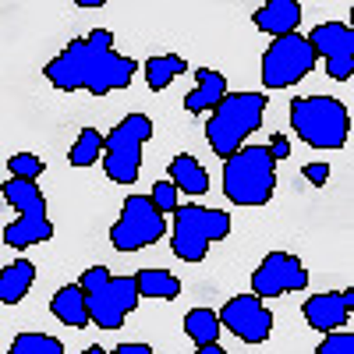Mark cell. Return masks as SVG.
I'll return each mask as SVG.
<instances>
[{
	"label": "cell",
	"instance_id": "6da1fadb",
	"mask_svg": "<svg viewBox=\"0 0 354 354\" xmlns=\"http://www.w3.org/2000/svg\"><path fill=\"white\" fill-rule=\"evenodd\" d=\"M135 61L124 53L113 50V32L110 28H93L88 36L71 39L64 46V53H57L53 61L43 68V75L50 78L53 88L61 93H85L93 96H106L117 88H128L135 78Z\"/></svg>",
	"mask_w": 354,
	"mask_h": 354
},
{
	"label": "cell",
	"instance_id": "7a4b0ae2",
	"mask_svg": "<svg viewBox=\"0 0 354 354\" xmlns=\"http://www.w3.org/2000/svg\"><path fill=\"white\" fill-rule=\"evenodd\" d=\"M266 93H227L213 113L209 121H205V142H209V149L227 160L234 149H241L248 142V135H255L262 128V117H266Z\"/></svg>",
	"mask_w": 354,
	"mask_h": 354
},
{
	"label": "cell",
	"instance_id": "3957f363",
	"mask_svg": "<svg viewBox=\"0 0 354 354\" xmlns=\"http://www.w3.org/2000/svg\"><path fill=\"white\" fill-rule=\"evenodd\" d=\"M277 192V160L270 145H241L223 160V195L234 205H266Z\"/></svg>",
	"mask_w": 354,
	"mask_h": 354
},
{
	"label": "cell",
	"instance_id": "277c9868",
	"mask_svg": "<svg viewBox=\"0 0 354 354\" xmlns=\"http://www.w3.org/2000/svg\"><path fill=\"white\" fill-rule=\"evenodd\" d=\"M290 128L312 149H340L351 135V113L333 96H298L290 103Z\"/></svg>",
	"mask_w": 354,
	"mask_h": 354
},
{
	"label": "cell",
	"instance_id": "5b68a950",
	"mask_svg": "<svg viewBox=\"0 0 354 354\" xmlns=\"http://www.w3.org/2000/svg\"><path fill=\"white\" fill-rule=\"evenodd\" d=\"M4 202L18 213V220H11L4 227V245L8 248H32L53 238V223H50V209H46V198L39 192L36 181L28 177H15L4 181Z\"/></svg>",
	"mask_w": 354,
	"mask_h": 354
},
{
	"label": "cell",
	"instance_id": "8992f818",
	"mask_svg": "<svg viewBox=\"0 0 354 354\" xmlns=\"http://www.w3.org/2000/svg\"><path fill=\"white\" fill-rule=\"evenodd\" d=\"M174 227H170V252L181 262H202L213 241H223L230 234V213L223 209H209V205L188 202L170 213Z\"/></svg>",
	"mask_w": 354,
	"mask_h": 354
},
{
	"label": "cell",
	"instance_id": "52a82bcc",
	"mask_svg": "<svg viewBox=\"0 0 354 354\" xmlns=\"http://www.w3.org/2000/svg\"><path fill=\"white\" fill-rule=\"evenodd\" d=\"M153 138L149 113H128L103 135V170L113 185H135L142 170V149Z\"/></svg>",
	"mask_w": 354,
	"mask_h": 354
},
{
	"label": "cell",
	"instance_id": "ba28073f",
	"mask_svg": "<svg viewBox=\"0 0 354 354\" xmlns=\"http://www.w3.org/2000/svg\"><path fill=\"white\" fill-rule=\"evenodd\" d=\"M319 64V57L308 43V36H301L298 28L283 36H273L270 50L262 53V85L266 88H290L301 78H308Z\"/></svg>",
	"mask_w": 354,
	"mask_h": 354
},
{
	"label": "cell",
	"instance_id": "9c48e42d",
	"mask_svg": "<svg viewBox=\"0 0 354 354\" xmlns=\"http://www.w3.org/2000/svg\"><path fill=\"white\" fill-rule=\"evenodd\" d=\"M167 213H160L149 195H128L121 205V216L110 227V245L117 252H138L163 241Z\"/></svg>",
	"mask_w": 354,
	"mask_h": 354
},
{
	"label": "cell",
	"instance_id": "30bf717a",
	"mask_svg": "<svg viewBox=\"0 0 354 354\" xmlns=\"http://www.w3.org/2000/svg\"><path fill=\"white\" fill-rule=\"evenodd\" d=\"M88 301V322H96L100 330H121L124 319L138 308V287L135 277H106L103 283H96L93 290H85Z\"/></svg>",
	"mask_w": 354,
	"mask_h": 354
},
{
	"label": "cell",
	"instance_id": "8fae6325",
	"mask_svg": "<svg viewBox=\"0 0 354 354\" xmlns=\"http://www.w3.org/2000/svg\"><path fill=\"white\" fill-rule=\"evenodd\" d=\"M308 270L298 255L290 252H270L252 273V294L259 298H283V294H294V290H305L308 287Z\"/></svg>",
	"mask_w": 354,
	"mask_h": 354
},
{
	"label": "cell",
	"instance_id": "7c38bea8",
	"mask_svg": "<svg viewBox=\"0 0 354 354\" xmlns=\"http://www.w3.org/2000/svg\"><path fill=\"white\" fill-rule=\"evenodd\" d=\"M216 315H220V326L230 330L241 344H262L273 333V312L259 294H234Z\"/></svg>",
	"mask_w": 354,
	"mask_h": 354
},
{
	"label": "cell",
	"instance_id": "4fadbf2b",
	"mask_svg": "<svg viewBox=\"0 0 354 354\" xmlns=\"http://www.w3.org/2000/svg\"><path fill=\"white\" fill-rule=\"evenodd\" d=\"M308 43L315 50V57L326 61V75L333 82H351L354 75V28L347 21H319Z\"/></svg>",
	"mask_w": 354,
	"mask_h": 354
},
{
	"label": "cell",
	"instance_id": "5bb4252c",
	"mask_svg": "<svg viewBox=\"0 0 354 354\" xmlns=\"http://www.w3.org/2000/svg\"><path fill=\"white\" fill-rule=\"evenodd\" d=\"M301 312H305V322L315 333L340 330V326L351 322L354 290H322V294H312V298L301 305Z\"/></svg>",
	"mask_w": 354,
	"mask_h": 354
},
{
	"label": "cell",
	"instance_id": "9a60e30c",
	"mask_svg": "<svg viewBox=\"0 0 354 354\" xmlns=\"http://www.w3.org/2000/svg\"><path fill=\"white\" fill-rule=\"evenodd\" d=\"M255 28L266 36H283L301 25V4L298 0H266V4L252 15Z\"/></svg>",
	"mask_w": 354,
	"mask_h": 354
},
{
	"label": "cell",
	"instance_id": "2e32d148",
	"mask_svg": "<svg viewBox=\"0 0 354 354\" xmlns=\"http://www.w3.org/2000/svg\"><path fill=\"white\" fill-rule=\"evenodd\" d=\"M223 96H227V78L220 71H213V68H198L195 71V88L185 96V110L188 113L213 110Z\"/></svg>",
	"mask_w": 354,
	"mask_h": 354
},
{
	"label": "cell",
	"instance_id": "e0dca14e",
	"mask_svg": "<svg viewBox=\"0 0 354 354\" xmlns=\"http://www.w3.org/2000/svg\"><path fill=\"white\" fill-rule=\"evenodd\" d=\"M50 312L61 319L64 326H71V330L88 326V301H85L82 283H64V287L50 298Z\"/></svg>",
	"mask_w": 354,
	"mask_h": 354
},
{
	"label": "cell",
	"instance_id": "ac0fdd59",
	"mask_svg": "<svg viewBox=\"0 0 354 354\" xmlns=\"http://www.w3.org/2000/svg\"><path fill=\"white\" fill-rule=\"evenodd\" d=\"M167 170H170V181L177 185V192H185V195H192V198H198V195L209 192V170H205L192 153H177Z\"/></svg>",
	"mask_w": 354,
	"mask_h": 354
},
{
	"label": "cell",
	"instance_id": "d6986e66",
	"mask_svg": "<svg viewBox=\"0 0 354 354\" xmlns=\"http://www.w3.org/2000/svg\"><path fill=\"white\" fill-rule=\"evenodd\" d=\"M36 283V266L28 259H15L0 270V305H18Z\"/></svg>",
	"mask_w": 354,
	"mask_h": 354
},
{
	"label": "cell",
	"instance_id": "ffe728a7",
	"mask_svg": "<svg viewBox=\"0 0 354 354\" xmlns=\"http://www.w3.org/2000/svg\"><path fill=\"white\" fill-rule=\"evenodd\" d=\"M135 287H138V298H163V301L181 298V280L170 270H138Z\"/></svg>",
	"mask_w": 354,
	"mask_h": 354
},
{
	"label": "cell",
	"instance_id": "44dd1931",
	"mask_svg": "<svg viewBox=\"0 0 354 354\" xmlns=\"http://www.w3.org/2000/svg\"><path fill=\"white\" fill-rule=\"evenodd\" d=\"M188 71V61L181 53H156L145 61V82H149L153 93H163V88L174 82V78H181Z\"/></svg>",
	"mask_w": 354,
	"mask_h": 354
},
{
	"label": "cell",
	"instance_id": "7402d4cb",
	"mask_svg": "<svg viewBox=\"0 0 354 354\" xmlns=\"http://www.w3.org/2000/svg\"><path fill=\"white\" fill-rule=\"evenodd\" d=\"M185 333L192 337V344H209V340H220V315L213 308H192L185 315Z\"/></svg>",
	"mask_w": 354,
	"mask_h": 354
},
{
	"label": "cell",
	"instance_id": "603a6c76",
	"mask_svg": "<svg viewBox=\"0 0 354 354\" xmlns=\"http://www.w3.org/2000/svg\"><path fill=\"white\" fill-rule=\"evenodd\" d=\"M100 156H103V135L96 128H82L71 153H68V163L71 167H93V163H100Z\"/></svg>",
	"mask_w": 354,
	"mask_h": 354
},
{
	"label": "cell",
	"instance_id": "cb8c5ba5",
	"mask_svg": "<svg viewBox=\"0 0 354 354\" xmlns=\"http://www.w3.org/2000/svg\"><path fill=\"white\" fill-rule=\"evenodd\" d=\"M11 354H64V344L50 333H18L11 340Z\"/></svg>",
	"mask_w": 354,
	"mask_h": 354
},
{
	"label": "cell",
	"instance_id": "d4e9b609",
	"mask_svg": "<svg viewBox=\"0 0 354 354\" xmlns=\"http://www.w3.org/2000/svg\"><path fill=\"white\" fill-rule=\"evenodd\" d=\"M8 170H11L15 177H28V181H39L43 170H46V163H43L36 153H15V156L8 160Z\"/></svg>",
	"mask_w": 354,
	"mask_h": 354
},
{
	"label": "cell",
	"instance_id": "484cf974",
	"mask_svg": "<svg viewBox=\"0 0 354 354\" xmlns=\"http://www.w3.org/2000/svg\"><path fill=\"white\" fill-rule=\"evenodd\" d=\"M177 195H181V192H177V185H174V181H156V185H153V192H149L153 205H156L160 213H167V216L177 209Z\"/></svg>",
	"mask_w": 354,
	"mask_h": 354
},
{
	"label": "cell",
	"instance_id": "4316f807",
	"mask_svg": "<svg viewBox=\"0 0 354 354\" xmlns=\"http://www.w3.org/2000/svg\"><path fill=\"white\" fill-rule=\"evenodd\" d=\"M319 354H354V337L351 333H326L319 344Z\"/></svg>",
	"mask_w": 354,
	"mask_h": 354
},
{
	"label": "cell",
	"instance_id": "83f0119b",
	"mask_svg": "<svg viewBox=\"0 0 354 354\" xmlns=\"http://www.w3.org/2000/svg\"><path fill=\"white\" fill-rule=\"evenodd\" d=\"M305 181L315 185V188H322V185L330 181V163H305Z\"/></svg>",
	"mask_w": 354,
	"mask_h": 354
},
{
	"label": "cell",
	"instance_id": "f1b7e54d",
	"mask_svg": "<svg viewBox=\"0 0 354 354\" xmlns=\"http://www.w3.org/2000/svg\"><path fill=\"white\" fill-rule=\"evenodd\" d=\"M110 277V270H106V266H88V270L78 277V283H82V290H93L96 283H103Z\"/></svg>",
	"mask_w": 354,
	"mask_h": 354
},
{
	"label": "cell",
	"instance_id": "f546056e",
	"mask_svg": "<svg viewBox=\"0 0 354 354\" xmlns=\"http://www.w3.org/2000/svg\"><path fill=\"white\" fill-rule=\"evenodd\" d=\"M270 153H273V160H287V156H290V142H287L283 135H273V142H270Z\"/></svg>",
	"mask_w": 354,
	"mask_h": 354
},
{
	"label": "cell",
	"instance_id": "4dcf8cb0",
	"mask_svg": "<svg viewBox=\"0 0 354 354\" xmlns=\"http://www.w3.org/2000/svg\"><path fill=\"white\" fill-rule=\"evenodd\" d=\"M117 354H153V347L149 344H121Z\"/></svg>",
	"mask_w": 354,
	"mask_h": 354
},
{
	"label": "cell",
	"instance_id": "1f68e13d",
	"mask_svg": "<svg viewBox=\"0 0 354 354\" xmlns=\"http://www.w3.org/2000/svg\"><path fill=\"white\" fill-rule=\"evenodd\" d=\"M75 4H78V8H88V11H93V8H103L106 0H75Z\"/></svg>",
	"mask_w": 354,
	"mask_h": 354
}]
</instances>
